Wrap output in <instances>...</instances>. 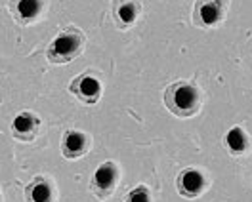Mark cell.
Listing matches in <instances>:
<instances>
[{
  "label": "cell",
  "mask_w": 252,
  "mask_h": 202,
  "mask_svg": "<svg viewBox=\"0 0 252 202\" xmlns=\"http://www.w3.org/2000/svg\"><path fill=\"white\" fill-rule=\"evenodd\" d=\"M123 202H153V193L147 185H138L126 195Z\"/></svg>",
  "instance_id": "obj_13"
},
{
  "label": "cell",
  "mask_w": 252,
  "mask_h": 202,
  "mask_svg": "<svg viewBox=\"0 0 252 202\" xmlns=\"http://www.w3.org/2000/svg\"><path fill=\"white\" fill-rule=\"evenodd\" d=\"M90 149H92V138L86 132L75 130V128L65 130L62 138V153L67 160L82 158L90 153Z\"/></svg>",
  "instance_id": "obj_6"
},
{
  "label": "cell",
  "mask_w": 252,
  "mask_h": 202,
  "mask_svg": "<svg viewBox=\"0 0 252 202\" xmlns=\"http://www.w3.org/2000/svg\"><path fill=\"white\" fill-rule=\"evenodd\" d=\"M25 202H56L54 183L44 175H36L25 187Z\"/></svg>",
  "instance_id": "obj_9"
},
{
  "label": "cell",
  "mask_w": 252,
  "mask_h": 202,
  "mask_svg": "<svg viewBox=\"0 0 252 202\" xmlns=\"http://www.w3.org/2000/svg\"><path fill=\"white\" fill-rule=\"evenodd\" d=\"M223 143H225V149L231 153L233 156H243L247 151H249V134L241 128V126H233L225 138H223Z\"/></svg>",
  "instance_id": "obj_12"
},
{
  "label": "cell",
  "mask_w": 252,
  "mask_h": 202,
  "mask_svg": "<svg viewBox=\"0 0 252 202\" xmlns=\"http://www.w3.org/2000/svg\"><path fill=\"white\" fill-rule=\"evenodd\" d=\"M0 199H2V193H0Z\"/></svg>",
  "instance_id": "obj_14"
},
{
  "label": "cell",
  "mask_w": 252,
  "mask_h": 202,
  "mask_svg": "<svg viewBox=\"0 0 252 202\" xmlns=\"http://www.w3.org/2000/svg\"><path fill=\"white\" fill-rule=\"evenodd\" d=\"M86 46V36L79 27H65L60 31V34L50 42L46 50V58L52 65H65V63L77 59L84 52Z\"/></svg>",
  "instance_id": "obj_2"
},
{
  "label": "cell",
  "mask_w": 252,
  "mask_h": 202,
  "mask_svg": "<svg viewBox=\"0 0 252 202\" xmlns=\"http://www.w3.org/2000/svg\"><path fill=\"white\" fill-rule=\"evenodd\" d=\"M164 105L174 116L189 118L201 111L203 95L191 80H178L164 90Z\"/></svg>",
  "instance_id": "obj_1"
},
{
  "label": "cell",
  "mask_w": 252,
  "mask_h": 202,
  "mask_svg": "<svg viewBox=\"0 0 252 202\" xmlns=\"http://www.w3.org/2000/svg\"><path fill=\"white\" fill-rule=\"evenodd\" d=\"M121 181V170L113 160H105L97 166L94 172L92 179H90V189L97 199L105 201L115 193V189Z\"/></svg>",
  "instance_id": "obj_3"
},
{
  "label": "cell",
  "mask_w": 252,
  "mask_h": 202,
  "mask_svg": "<svg viewBox=\"0 0 252 202\" xmlns=\"http://www.w3.org/2000/svg\"><path fill=\"white\" fill-rule=\"evenodd\" d=\"M140 14H142L140 2H115L113 17L119 29H128L130 25H134Z\"/></svg>",
  "instance_id": "obj_10"
},
{
  "label": "cell",
  "mask_w": 252,
  "mask_h": 202,
  "mask_svg": "<svg viewBox=\"0 0 252 202\" xmlns=\"http://www.w3.org/2000/svg\"><path fill=\"white\" fill-rule=\"evenodd\" d=\"M38 130H40V118L32 111H21L12 120V136L19 141L29 143L36 140Z\"/></svg>",
  "instance_id": "obj_8"
},
{
  "label": "cell",
  "mask_w": 252,
  "mask_h": 202,
  "mask_svg": "<svg viewBox=\"0 0 252 202\" xmlns=\"http://www.w3.org/2000/svg\"><path fill=\"white\" fill-rule=\"evenodd\" d=\"M206 177L205 173L197 168H186L184 172H180L178 179H176V187L178 193L184 199H199L206 191Z\"/></svg>",
  "instance_id": "obj_7"
},
{
  "label": "cell",
  "mask_w": 252,
  "mask_h": 202,
  "mask_svg": "<svg viewBox=\"0 0 252 202\" xmlns=\"http://www.w3.org/2000/svg\"><path fill=\"white\" fill-rule=\"evenodd\" d=\"M46 10V2H38V0H21L16 2L14 6V17L19 25H29L32 21H36V17Z\"/></svg>",
  "instance_id": "obj_11"
},
{
  "label": "cell",
  "mask_w": 252,
  "mask_h": 202,
  "mask_svg": "<svg viewBox=\"0 0 252 202\" xmlns=\"http://www.w3.org/2000/svg\"><path fill=\"white\" fill-rule=\"evenodd\" d=\"M69 92L73 93L77 99H80L82 103L86 105H95L103 93V86L99 82V78L95 77L94 73L86 71L79 75L77 78H73L71 86H69Z\"/></svg>",
  "instance_id": "obj_4"
},
{
  "label": "cell",
  "mask_w": 252,
  "mask_h": 202,
  "mask_svg": "<svg viewBox=\"0 0 252 202\" xmlns=\"http://www.w3.org/2000/svg\"><path fill=\"white\" fill-rule=\"evenodd\" d=\"M227 14V6L225 2L214 0V2H197L195 10H193V21L197 27L203 29H212L218 27L223 17Z\"/></svg>",
  "instance_id": "obj_5"
}]
</instances>
